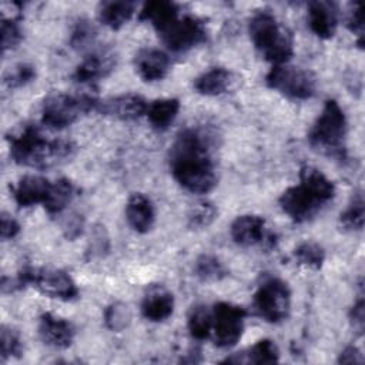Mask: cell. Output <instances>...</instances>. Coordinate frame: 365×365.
<instances>
[{"instance_id":"33","label":"cell","mask_w":365,"mask_h":365,"mask_svg":"<svg viewBox=\"0 0 365 365\" xmlns=\"http://www.w3.org/2000/svg\"><path fill=\"white\" fill-rule=\"evenodd\" d=\"M96 36V27L88 20L80 19L71 31L70 44L77 50H86L94 43Z\"/></svg>"},{"instance_id":"21","label":"cell","mask_w":365,"mask_h":365,"mask_svg":"<svg viewBox=\"0 0 365 365\" xmlns=\"http://www.w3.org/2000/svg\"><path fill=\"white\" fill-rule=\"evenodd\" d=\"M279 358V351L274 341L261 339L254 344L248 351L238 352L222 362L227 364H274Z\"/></svg>"},{"instance_id":"25","label":"cell","mask_w":365,"mask_h":365,"mask_svg":"<svg viewBox=\"0 0 365 365\" xmlns=\"http://www.w3.org/2000/svg\"><path fill=\"white\" fill-rule=\"evenodd\" d=\"M177 16H178V6L173 1H165V0L148 1L144 4L143 10L140 11V20L151 23L155 30H160L161 27H164Z\"/></svg>"},{"instance_id":"28","label":"cell","mask_w":365,"mask_h":365,"mask_svg":"<svg viewBox=\"0 0 365 365\" xmlns=\"http://www.w3.org/2000/svg\"><path fill=\"white\" fill-rule=\"evenodd\" d=\"M364 217H365L364 195H362V191H358L354 194L346 210L341 214V224L345 230L359 231L364 227Z\"/></svg>"},{"instance_id":"5","label":"cell","mask_w":365,"mask_h":365,"mask_svg":"<svg viewBox=\"0 0 365 365\" xmlns=\"http://www.w3.org/2000/svg\"><path fill=\"white\" fill-rule=\"evenodd\" d=\"M346 117L335 100H328L308 133L309 145L332 158H345Z\"/></svg>"},{"instance_id":"20","label":"cell","mask_w":365,"mask_h":365,"mask_svg":"<svg viewBox=\"0 0 365 365\" xmlns=\"http://www.w3.org/2000/svg\"><path fill=\"white\" fill-rule=\"evenodd\" d=\"M125 217L131 228L137 232L150 231L155 220V210L151 200L140 192L133 194L125 205Z\"/></svg>"},{"instance_id":"22","label":"cell","mask_w":365,"mask_h":365,"mask_svg":"<svg viewBox=\"0 0 365 365\" xmlns=\"http://www.w3.org/2000/svg\"><path fill=\"white\" fill-rule=\"evenodd\" d=\"M231 83V71L222 67H214L195 78L194 88L204 96H220L230 88Z\"/></svg>"},{"instance_id":"14","label":"cell","mask_w":365,"mask_h":365,"mask_svg":"<svg viewBox=\"0 0 365 365\" xmlns=\"http://www.w3.org/2000/svg\"><path fill=\"white\" fill-rule=\"evenodd\" d=\"M74 334V327L68 321L50 312H44L38 319V335L51 348H68L73 344Z\"/></svg>"},{"instance_id":"36","label":"cell","mask_w":365,"mask_h":365,"mask_svg":"<svg viewBox=\"0 0 365 365\" xmlns=\"http://www.w3.org/2000/svg\"><path fill=\"white\" fill-rule=\"evenodd\" d=\"M20 19H1V48L3 51L14 48L21 41V29Z\"/></svg>"},{"instance_id":"35","label":"cell","mask_w":365,"mask_h":365,"mask_svg":"<svg viewBox=\"0 0 365 365\" xmlns=\"http://www.w3.org/2000/svg\"><path fill=\"white\" fill-rule=\"evenodd\" d=\"M36 77V70L33 66L21 63L14 66L13 68H10L6 74H4V84L9 88H16V87H21L27 83H30L31 80H34Z\"/></svg>"},{"instance_id":"10","label":"cell","mask_w":365,"mask_h":365,"mask_svg":"<svg viewBox=\"0 0 365 365\" xmlns=\"http://www.w3.org/2000/svg\"><path fill=\"white\" fill-rule=\"evenodd\" d=\"M157 33L163 43L175 53L187 51L202 43L207 37L202 21L192 16H177L174 20L157 30Z\"/></svg>"},{"instance_id":"8","label":"cell","mask_w":365,"mask_h":365,"mask_svg":"<svg viewBox=\"0 0 365 365\" xmlns=\"http://www.w3.org/2000/svg\"><path fill=\"white\" fill-rule=\"evenodd\" d=\"M265 83L269 88L294 100H307L317 90V78L311 71L288 66L287 63L274 66L268 71Z\"/></svg>"},{"instance_id":"39","label":"cell","mask_w":365,"mask_h":365,"mask_svg":"<svg viewBox=\"0 0 365 365\" xmlns=\"http://www.w3.org/2000/svg\"><path fill=\"white\" fill-rule=\"evenodd\" d=\"M365 304H364V299L359 298L354 307L351 308V312H349V318H351V322H352V327H354V331H356L358 335H361L364 332V318H365Z\"/></svg>"},{"instance_id":"9","label":"cell","mask_w":365,"mask_h":365,"mask_svg":"<svg viewBox=\"0 0 365 365\" xmlns=\"http://www.w3.org/2000/svg\"><path fill=\"white\" fill-rule=\"evenodd\" d=\"M254 308L268 322L284 321L291 308V291L287 282L279 278L265 279L254 295Z\"/></svg>"},{"instance_id":"42","label":"cell","mask_w":365,"mask_h":365,"mask_svg":"<svg viewBox=\"0 0 365 365\" xmlns=\"http://www.w3.org/2000/svg\"><path fill=\"white\" fill-rule=\"evenodd\" d=\"M338 362L339 364H364V356L356 346L349 345L339 354Z\"/></svg>"},{"instance_id":"16","label":"cell","mask_w":365,"mask_h":365,"mask_svg":"<svg viewBox=\"0 0 365 365\" xmlns=\"http://www.w3.org/2000/svg\"><path fill=\"white\" fill-rule=\"evenodd\" d=\"M115 67V54L101 50L88 54L76 68L74 80L78 83H91L108 76Z\"/></svg>"},{"instance_id":"11","label":"cell","mask_w":365,"mask_h":365,"mask_svg":"<svg viewBox=\"0 0 365 365\" xmlns=\"http://www.w3.org/2000/svg\"><path fill=\"white\" fill-rule=\"evenodd\" d=\"M247 312L242 307L228 302H218L212 308V331L214 344L220 348L234 346L244 331Z\"/></svg>"},{"instance_id":"26","label":"cell","mask_w":365,"mask_h":365,"mask_svg":"<svg viewBox=\"0 0 365 365\" xmlns=\"http://www.w3.org/2000/svg\"><path fill=\"white\" fill-rule=\"evenodd\" d=\"M76 194V187L68 178H60L51 184L50 191L46 197L44 208L50 215L60 214L73 200Z\"/></svg>"},{"instance_id":"6","label":"cell","mask_w":365,"mask_h":365,"mask_svg":"<svg viewBox=\"0 0 365 365\" xmlns=\"http://www.w3.org/2000/svg\"><path fill=\"white\" fill-rule=\"evenodd\" d=\"M97 101V98L86 94H51L43 103L41 121L50 128H64L73 124L81 114L96 110Z\"/></svg>"},{"instance_id":"7","label":"cell","mask_w":365,"mask_h":365,"mask_svg":"<svg viewBox=\"0 0 365 365\" xmlns=\"http://www.w3.org/2000/svg\"><path fill=\"white\" fill-rule=\"evenodd\" d=\"M16 279L20 288L24 285H33L40 292L61 301H71L78 295L76 282L67 272L61 269L24 267Z\"/></svg>"},{"instance_id":"15","label":"cell","mask_w":365,"mask_h":365,"mask_svg":"<svg viewBox=\"0 0 365 365\" xmlns=\"http://www.w3.org/2000/svg\"><path fill=\"white\" fill-rule=\"evenodd\" d=\"M308 24L321 38H331L338 24V7L332 1H311L308 4Z\"/></svg>"},{"instance_id":"31","label":"cell","mask_w":365,"mask_h":365,"mask_svg":"<svg viewBox=\"0 0 365 365\" xmlns=\"http://www.w3.org/2000/svg\"><path fill=\"white\" fill-rule=\"evenodd\" d=\"M130 319H131L130 309L123 302H113L104 311V322L107 328L111 331H115V332L123 331L130 324Z\"/></svg>"},{"instance_id":"41","label":"cell","mask_w":365,"mask_h":365,"mask_svg":"<svg viewBox=\"0 0 365 365\" xmlns=\"http://www.w3.org/2000/svg\"><path fill=\"white\" fill-rule=\"evenodd\" d=\"M83 227H84V220H83V217H81V215H73V217L67 221V224H66V227H64V234H66V237H67L68 240H74V238H77V237L81 234Z\"/></svg>"},{"instance_id":"29","label":"cell","mask_w":365,"mask_h":365,"mask_svg":"<svg viewBox=\"0 0 365 365\" xmlns=\"http://www.w3.org/2000/svg\"><path fill=\"white\" fill-rule=\"evenodd\" d=\"M194 272L201 281H220L227 277V269L222 262L214 255H201L197 258Z\"/></svg>"},{"instance_id":"32","label":"cell","mask_w":365,"mask_h":365,"mask_svg":"<svg viewBox=\"0 0 365 365\" xmlns=\"http://www.w3.org/2000/svg\"><path fill=\"white\" fill-rule=\"evenodd\" d=\"M23 352V345L20 335L10 327H1V336H0V355L1 361L9 358H19Z\"/></svg>"},{"instance_id":"13","label":"cell","mask_w":365,"mask_h":365,"mask_svg":"<svg viewBox=\"0 0 365 365\" xmlns=\"http://www.w3.org/2000/svg\"><path fill=\"white\" fill-rule=\"evenodd\" d=\"M147 101L138 94H121L106 100H98L96 110L104 115L118 120H137L147 113Z\"/></svg>"},{"instance_id":"40","label":"cell","mask_w":365,"mask_h":365,"mask_svg":"<svg viewBox=\"0 0 365 365\" xmlns=\"http://www.w3.org/2000/svg\"><path fill=\"white\" fill-rule=\"evenodd\" d=\"M20 232L19 222L9 214H1V222H0V235L3 240L14 238Z\"/></svg>"},{"instance_id":"1","label":"cell","mask_w":365,"mask_h":365,"mask_svg":"<svg viewBox=\"0 0 365 365\" xmlns=\"http://www.w3.org/2000/svg\"><path fill=\"white\" fill-rule=\"evenodd\" d=\"M211 134L204 128H185L170 147V168L174 178L192 194H205L217 184L211 155Z\"/></svg>"},{"instance_id":"38","label":"cell","mask_w":365,"mask_h":365,"mask_svg":"<svg viewBox=\"0 0 365 365\" xmlns=\"http://www.w3.org/2000/svg\"><path fill=\"white\" fill-rule=\"evenodd\" d=\"M108 251V238L106 235L104 227H98L94 230L88 250H87V255L90 258L94 257H103L106 252Z\"/></svg>"},{"instance_id":"3","label":"cell","mask_w":365,"mask_h":365,"mask_svg":"<svg viewBox=\"0 0 365 365\" xmlns=\"http://www.w3.org/2000/svg\"><path fill=\"white\" fill-rule=\"evenodd\" d=\"M10 157L20 165L50 168L70 160L76 145L67 140H47L37 127L24 125L7 137Z\"/></svg>"},{"instance_id":"24","label":"cell","mask_w":365,"mask_h":365,"mask_svg":"<svg viewBox=\"0 0 365 365\" xmlns=\"http://www.w3.org/2000/svg\"><path fill=\"white\" fill-rule=\"evenodd\" d=\"M178 111L180 101L177 98H160L148 104L145 114L153 128L164 131L175 120Z\"/></svg>"},{"instance_id":"34","label":"cell","mask_w":365,"mask_h":365,"mask_svg":"<svg viewBox=\"0 0 365 365\" xmlns=\"http://www.w3.org/2000/svg\"><path fill=\"white\" fill-rule=\"evenodd\" d=\"M217 217V208L211 202H200L194 205L188 214V225L192 230L208 227Z\"/></svg>"},{"instance_id":"23","label":"cell","mask_w":365,"mask_h":365,"mask_svg":"<svg viewBox=\"0 0 365 365\" xmlns=\"http://www.w3.org/2000/svg\"><path fill=\"white\" fill-rule=\"evenodd\" d=\"M134 11L135 3L133 1H103L98 7V19L104 26L118 30L133 17Z\"/></svg>"},{"instance_id":"4","label":"cell","mask_w":365,"mask_h":365,"mask_svg":"<svg viewBox=\"0 0 365 365\" xmlns=\"http://www.w3.org/2000/svg\"><path fill=\"white\" fill-rule=\"evenodd\" d=\"M248 31L255 48L274 66L285 64L292 57V36L269 10L254 13L248 23Z\"/></svg>"},{"instance_id":"27","label":"cell","mask_w":365,"mask_h":365,"mask_svg":"<svg viewBox=\"0 0 365 365\" xmlns=\"http://www.w3.org/2000/svg\"><path fill=\"white\" fill-rule=\"evenodd\" d=\"M188 329L192 338L204 341L212 331V312L205 305H195L188 314Z\"/></svg>"},{"instance_id":"19","label":"cell","mask_w":365,"mask_h":365,"mask_svg":"<svg viewBox=\"0 0 365 365\" xmlns=\"http://www.w3.org/2000/svg\"><path fill=\"white\" fill-rule=\"evenodd\" d=\"M51 182L40 175H26L11 188L14 201L19 207H31L44 202L50 191Z\"/></svg>"},{"instance_id":"12","label":"cell","mask_w":365,"mask_h":365,"mask_svg":"<svg viewBox=\"0 0 365 365\" xmlns=\"http://www.w3.org/2000/svg\"><path fill=\"white\" fill-rule=\"evenodd\" d=\"M231 237L241 247H251L257 244L275 245V238L271 232H267L265 220L259 215L247 214L240 215L231 224Z\"/></svg>"},{"instance_id":"30","label":"cell","mask_w":365,"mask_h":365,"mask_svg":"<svg viewBox=\"0 0 365 365\" xmlns=\"http://www.w3.org/2000/svg\"><path fill=\"white\" fill-rule=\"evenodd\" d=\"M294 258L297 259L298 264L304 267L318 269L322 267L325 261V251L319 244L305 241V242H301L294 250Z\"/></svg>"},{"instance_id":"18","label":"cell","mask_w":365,"mask_h":365,"mask_svg":"<svg viewBox=\"0 0 365 365\" xmlns=\"http://www.w3.org/2000/svg\"><path fill=\"white\" fill-rule=\"evenodd\" d=\"M174 311V297L163 285H151L141 302V312L144 318L160 322L167 319Z\"/></svg>"},{"instance_id":"2","label":"cell","mask_w":365,"mask_h":365,"mask_svg":"<svg viewBox=\"0 0 365 365\" xmlns=\"http://www.w3.org/2000/svg\"><path fill=\"white\" fill-rule=\"evenodd\" d=\"M334 194V182L318 168L305 165L299 171V182L281 194L279 205L292 221L305 222L314 218Z\"/></svg>"},{"instance_id":"37","label":"cell","mask_w":365,"mask_h":365,"mask_svg":"<svg viewBox=\"0 0 365 365\" xmlns=\"http://www.w3.org/2000/svg\"><path fill=\"white\" fill-rule=\"evenodd\" d=\"M346 26L354 34L358 36V43L361 46L364 40V13L359 3L351 4V10L346 19Z\"/></svg>"},{"instance_id":"17","label":"cell","mask_w":365,"mask_h":365,"mask_svg":"<svg viewBox=\"0 0 365 365\" xmlns=\"http://www.w3.org/2000/svg\"><path fill=\"white\" fill-rule=\"evenodd\" d=\"M134 64L144 81L163 80L170 70L168 56L157 48H141L134 57Z\"/></svg>"}]
</instances>
